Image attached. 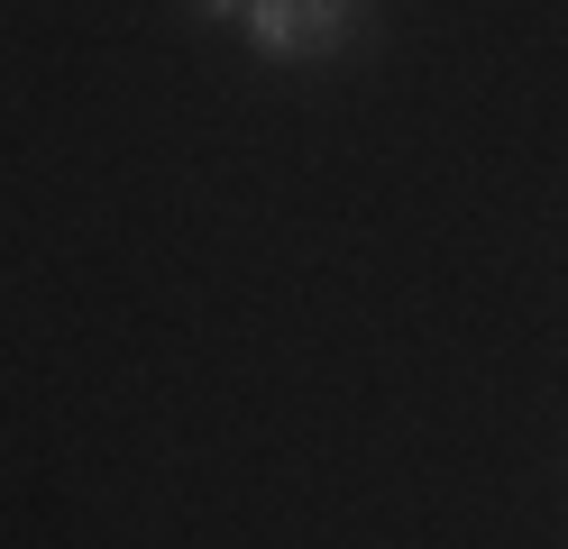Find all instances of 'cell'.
<instances>
[{
	"instance_id": "3",
	"label": "cell",
	"mask_w": 568,
	"mask_h": 549,
	"mask_svg": "<svg viewBox=\"0 0 568 549\" xmlns=\"http://www.w3.org/2000/svg\"><path fill=\"white\" fill-rule=\"evenodd\" d=\"M193 10H211V19H230V10H247V0H193Z\"/></svg>"
},
{
	"instance_id": "2",
	"label": "cell",
	"mask_w": 568,
	"mask_h": 549,
	"mask_svg": "<svg viewBox=\"0 0 568 549\" xmlns=\"http://www.w3.org/2000/svg\"><path fill=\"white\" fill-rule=\"evenodd\" d=\"M247 37H257V55H275V64H294V0H247Z\"/></svg>"
},
{
	"instance_id": "1",
	"label": "cell",
	"mask_w": 568,
	"mask_h": 549,
	"mask_svg": "<svg viewBox=\"0 0 568 549\" xmlns=\"http://www.w3.org/2000/svg\"><path fill=\"white\" fill-rule=\"evenodd\" d=\"M358 28H367V0H294V64L339 55Z\"/></svg>"
}]
</instances>
